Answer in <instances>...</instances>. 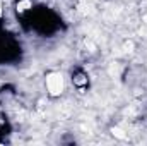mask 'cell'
Returning a JSON list of instances; mask_svg holds the SVG:
<instances>
[{"mask_svg":"<svg viewBox=\"0 0 147 146\" xmlns=\"http://www.w3.org/2000/svg\"><path fill=\"white\" fill-rule=\"evenodd\" d=\"M46 88L50 91L51 96H58L63 88H65V83H63V77L60 72H50L46 76Z\"/></svg>","mask_w":147,"mask_h":146,"instance_id":"cell-1","label":"cell"},{"mask_svg":"<svg viewBox=\"0 0 147 146\" xmlns=\"http://www.w3.org/2000/svg\"><path fill=\"white\" fill-rule=\"evenodd\" d=\"M111 132H113V136H116L118 139H125V138H127V134H125L120 127H113V131H111Z\"/></svg>","mask_w":147,"mask_h":146,"instance_id":"cell-2","label":"cell"},{"mask_svg":"<svg viewBox=\"0 0 147 146\" xmlns=\"http://www.w3.org/2000/svg\"><path fill=\"white\" fill-rule=\"evenodd\" d=\"M29 5H31V3H29L28 0H22V2H19V3H17V9H19V10H26Z\"/></svg>","mask_w":147,"mask_h":146,"instance_id":"cell-3","label":"cell"},{"mask_svg":"<svg viewBox=\"0 0 147 146\" xmlns=\"http://www.w3.org/2000/svg\"><path fill=\"white\" fill-rule=\"evenodd\" d=\"M0 16H2V3H0Z\"/></svg>","mask_w":147,"mask_h":146,"instance_id":"cell-4","label":"cell"}]
</instances>
